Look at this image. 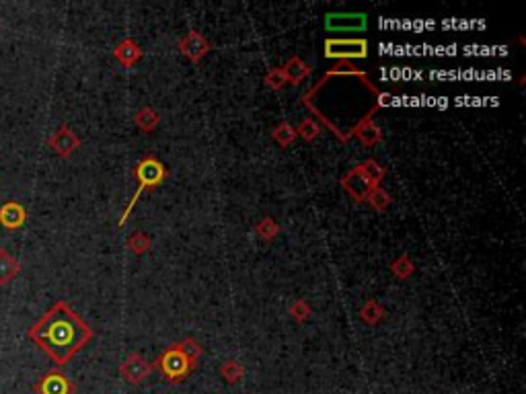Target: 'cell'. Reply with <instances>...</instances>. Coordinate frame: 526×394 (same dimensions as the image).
<instances>
[{
	"label": "cell",
	"instance_id": "cell-22",
	"mask_svg": "<svg viewBox=\"0 0 526 394\" xmlns=\"http://www.w3.org/2000/svg\"><path fill=\"white\" fill-rule=\"evenodd\" d=\"M393 274L399 278V280H407L411 274L415 271V265H413V261H411L407 255H401L395 263H393Z\"/></svg>",
	"mask_w": 526,
	"mask_h": 394
},
{
	"label": "cell",
	"instance_id": "cell-28",
	"mask_svg": "<svg viewBox=\"0 0 526 394\" xmlns=\"http://www.w3.org/2000/svg\"><path fill=\"white\" fill-rule=\"evenodd\" d=\"M290 312H292V316L298 323H304V321L310 316V308H308V304H306L304 300H298L296 304H292Z\"/></svg>",
	"mask_w": 526,
	"mask_h": 394
},
{
	"label": "cell",
	"instance_id": "cell-7",
	"mask_svg": "<svg viewBox=\"0 0 526 394\" xmlns=\"http://www.w3.org/2000/svg\"><path fill=\"white\" fill-rule=\"evenodd\" d=\"M366 15L362 12H331L325 17L327 31H364L366 29Z\"/></svg>",
	"mask_w": 526,
	"mask_h": 394
},
{
	"label": "cell",
	"instance_id": "cell-3",
	"mask_svg": "<svg viewBox=\"0 0 526 394\" xmlns=\"http://www.w3.org/2000/svg\"><path fill=\"white\" fill-rule=\"evenodd\" d=\"M157 368L161 370V374L169 380V382H181L193 368L189 366V361L185 359V355L179 349V343L171 345L169 349H165V353L157 359Z\"/></svg>",
	"mask_w": 526,
	"mask_h": 394
},
{
	"label": "cell",
	"instance_id": "cell-5",
	"mask_svg": "<svg viewBox=\"0 0 526 394\" xmlns=\"http://www.w3.org/2000/svg\"><path fill=\"white\" fill-rule=\"evenodd\" d=\"M35 394H74L76 386L74 382L60 370H50L46 372L35 384H33Z\"/></svg>",
	"mask_w": 526,
	"mask_h": 394
},
{
	"label": "cell",
	"instance_id": "cell-27",
	"mask_svg": "<svg viewBox=\"0 0 526 394\" xmlns=\"http://www.w3.org/2000/svg\"><path fill=\"white\" fill-rule=\"evenodd\" d=\"M257 232H259V236H263L265 240H272V238H276V234L280 232V226L276 224L272 218H265L261 224L257 226Z\"/></svg>",
	"mask_w": 526,
	"mask_h": 394
},
{
	"label": "cell",
	"instance_id": "cell-24",
	"mask_svg": "<svg viewBox=\"0 0 526 394\" xmlns=\"http://www.w3.org/2000/svg\"><path fill=\"white\" fill-rule=\"evenodd\" d=\"M319 125L313 121V117H306V119H302L300 121V125H298V129H296V134L298 136H302L306 142H310V140H315L317 136H319Z\"/></svg>",
	"mask_w": 526,
	"mask_h": 394
},
{
	"label": "cell",
	"instance_id": "cell-12",
	"mask_svg": "<svg viewBox=\"0 0 526 394\" xmlns=\"http://www.w3.org/2000/svg\"><path fill=\"white\" fill-rule=\"evenodd\" d=\"M351 134L358 136V140H360L364 146H374V144H378V142L383 140V132H380V127H378L376 123H372V117L362 119V121L353 127Z\"/></svg>",
	"mask_w": 526,
	"mask_h": 394
},
{
	"label": "cell",
	"instance_id": "cell-9",
	"mask_svg": "<svg viewBox=\"0 0 526 394\" xmlns=\"http://www.w3.org/2000/svg\"><path fill=\"white\" fill-rule=\"evenodd\" d=\"M179 50L185 54V56L189 57L191 62H200L202 57L206 56L208 52H210V44H208V39L202 35V33H198V31H189L181 42H179Z\"/></svg>",
	"mask_w": 526,
	"mask_h": 394
},
{
	"label": "cell",
	"instance_id": "cell-16",
	"mask_svg": "<svg viewBox=\"0 0 526 394\" xmlns=\"http://www.w3.org/2000/svg\"><path fill=\"white\" fill-rule=\"evenodd\" d=\"M360 170H362V174L368 179V183H370L372 187H380V181H383L385 174H387V169H385L383 165H378L376 161H372V159L364 161V163L360 165Z\"/></svg>",
	"mask_w": 526,
	"mask_h": 394
},
{
	"label": "cell",
	"instance_id": "cell-23",
	"mask_svg": "<svg viewBox=\"0 0 526 394\" xmlns=\"http://www.w3.org/2000/svg\"><path fill=\"white\" fill-rule=\"evenodd\" d=\"M128 247H130V251H132V253L142 255V253H146V251L150 249V238H148L144 232H136V234H132V236H130Z\"/></svg>",
	"mask_w": 526,
	"mask_h": 394
},
{
	"label": "cell",
	"instance_id": "cell-20",
	"mask_svg": "<svg viewBox=\"0 0 526 394\" xmlns=\"http://www.w3.org/2000/svg\"><path fill=\"white\" fill-rule=\"evenodd\" d=\"M368 204L374 208V210H378V212H383V210H387L389 206H391V195L383 189V187H372V191L368 193Z\"/></svg>",
	"mask_w": 526,
	"mask_h": 394
},
{
	"label": "cell",
	"instance_id": "cell-4",
	"mask_svg": "<svg viewBox=\"0 0 526 394\" xmlns=\"http://www.w3.org/2000/svg\"><path fill=\"white\" fill-rule=\"evenodd\" d=\"M325 56L331 60H360L368 56V42L366 39H327L325 42Z\"/></svg>",
	"mask_w": 526,
	"mask_h": 394
},
{
	"label": "cell",
	"instance_id": "cell-11",
	"mask_svg": "<svg viewBox=\"0 0 526 394\" xmlns=\"http://www.w3.org/2000/svg\"><path fill=\"white\" fill-rule=\"evenodd\" d=\"M25 222H27V210L19 202L10 199V202L0 206V226L2 228L19 230Z\"/></svg>",
	"mask_w": 526,
	"mask_h": 394
},
{
	"label": "cell",
	"instance_id": "cell-21",
	"mask_svg": "<svg viewBox=\"0 0 526 394\" xmlns=\"http://www.w3.org/2000/svg\"><path fill=\"white\" fill-rule=\"evenodd\" d=\"M179 349H181V353L185 355V359L189 361V366L195 368V364H198V359H200V355H202V347L198 345V341L185 339V341L179 343Z\"/></svg>",
	"mask_w": 526,
	"mask_h": 394
},
{
	"label": "cell",
	"instance_id": "cell-1",
	"mask_svg": "<svg viewBox=\"0 0 526 394\" xmlns=\"http://www.w3.org/2000/svg\"><path fill=\"white\" fill-rule=\"evenodd\" d=\"M27 335L62 368L89 345L93 329L70 308L68 302L58 300L35 325H31Z\"/></svg>",
	"mask_w": 526,
	"mask_h": 394
},
{
	"label": "cell",
	"instance_id": "cell-6",
	"mask_svg": "<svg viewBox=\"0 0 526 394\" xmlns=\"http://www.w3.org/2000/svg\"><path fill=\"white\" fill-rule=\"evenodd\" d=\"M48 146L62 156V159H68V156H72L76 150H78V146H80V138L66 125V123H62L58 129L48 138Z\"/></svg>",
	"mask_w": 526,
	"mask_h": 394
},
{
	"label": "cell",
	"instance_id": "cell-25",
	"mask_svg": "<svg viewBox=\"0 0 526 394\" xmlns=\"http://www.w3.org/2000/svg\"><path fill=\"white\" fill-rule=\"evenodd\" d=\"M222 378L229 382V384H236L240 378H243V368L234 361V359H229V361H225V366H222Z\"/></svg>",
	"mask_w": 526,
	"mask_h": 394
},
{
	"label": "cell",
	"instance_id": "cell-13",
	"mask_svg": "<svg viewBox=\"0 0 526 394\" xmlns=\"http://www.w3.org/2000/svg\"><path fill=\"white\" fill-rule=\"evenodd\" d=\"M114 56H116L117 62H121L125 68H130V66H134L140 57H142V50H140V46L134 42V39H123V42H119L117 44V48L114 50Z\"/></svg>",
	"mask_w": 526,
	"mask_h": 394
},
{
	"label": "cell",
	"instance_id": "cell-2",
	"mask_svg": "<svg viewBox=\"0 0 526 394\" xmlns=\"http://www.w3.org/2000/svg\"><path fill=\"white\" fill-rule=\"evenodd\" d=\"M134 174H136V179H138V189H136L134 197L130 199L128 208L123 210V214H121V218H119V226L125 224V220H128V216L132 214V208L136 206V202L140 199V195H142L146 189H155V187H159V185L167 179V174H169V172H167L165 165H163L159 159L148 156V159H142V161L136 165Z\"/></svg>",
	"mask_w": 526,
	"mask_h": 394
},
{
	"label": "cell",
	"instance_id": "cell-14",
	"mask_svg": "<svg viewBox=\"0 0 526 394\" xmlns=\"http://www.w3.org/2000/svg\"><path fill=\"white\" fill-rule=\"evenodd\" d=\"M19 274H21V263L6 249L0 247V285L12 282Z\"/></svg>",
	"mask_w": 526,
	"mask_h": 394
},
{
	"label": "cell",
	"instance_id": "cell-19",
	"mask_svg": "<svg viewBox=\"0 0 526 394\" xmlns=\"http://www.w3.org/2000/svg\"><path fill=\"white\" fill-rule=\"evenodd\" d=\"M272 136H274V140H276L280 146H284V148H286V146H290L294 140H296V136H298V134H296V129H294L288 121H282V123H280V125L272 132Z\"/></svg>",
	"mask_w": 526,
	"mask_h": 394
},
{
	"label": "cell",
	"instance_id": "cell-10",
	"mask_svg": "<svg viewBox=\"0 0 526 394\" xmlns=\"http://www.w3.org/2000/svg\"><path fill=\"white\" fill-rule=\"evenodd\" d=\"M342 185H344V189L350 193V197H353L356 202H364V199L368 197V193L372 191V185H370L368 179L362 174L360 167H353L348 174H344Z\"/></svg>",
	"mask_w": 526,
	"mask_h": 394
},
{
	"label": "cell",
	"instance_id": "cell-15",
	"mask_svg": "<svg viewBox=\"0 0 526 394\" xmlns=\"http://www.w3.org/2000/svg\"><path fill=\"white\" fill-rule=\"evenodd\" d=\"M282 70H284L286 80H288L290 84H298V82H302V80L310 74V66H308L306 62H302L298 56L290 57V60L282 66Z\"/></svg>",
	"mask_w": 526,
	"mask_h": 394
},
{
	"label": "cell",
	"instance_id": "cell-17",
	"mask_svg": "<svg viewBox=\"0 0 526 394\" xmlns=\"http://www.w3.org/2000/svg\"><path fill=\"white\" fill-rule=\"evenodd\" d=\"M383 316H385V308L376 300H368L364 308L360 310V319L368 325H376Z\"/></svg>",
	"mask_w": 526,
	"mask_h": 394
},
{
	"label": "cell",
	"instance_id": "cell-8",
	"mask_svg": "<svg viewBox=\"0 0 526 394\" xmlns=\"http://www.w3.org/2000/svg\"><path fill=\"white\" fill-rule=\"evenodd\" d=\"M152 366L140 355V353H132L121 366H119V374L125 382L130 384H140L144 378H148Z\"/></svg>",
	"mask_w": 526,
	"mask_h": 394
},
{
	"label": "cell",
	"instance_id": "cell-18",
	"mask_svg": "<svg viewBox=\"0 0 526 394\" xmlns=\"http://www.w3.org/2000/svg\"><path fill=\"white\" fill-rule=\"evenodd\" d=\"M136 125L142 132H152L159 125V113L155 111L152 107H144L136 113Z\"/></svg>",
	"mask_w": 526,
	"mask_h": 394
},
{
	"label": "cell",
	"instance_id": "cell-26",
	"mask_svg": "<svg viewBox=\"0 0 526 394\" xmlns=\"http://www.w3.org/2000/svg\"><path fill=\"white\" fill-rule=\"evenodd\" d=\"M265 82H268V87H270V89H274V91H280L284 84H288L286 74H284V70H282V68H274V70H270V72H268V76H265Z\"/></svg>",
	"mask_w": 526,
	"mask_h": 394
}]
</instances>
